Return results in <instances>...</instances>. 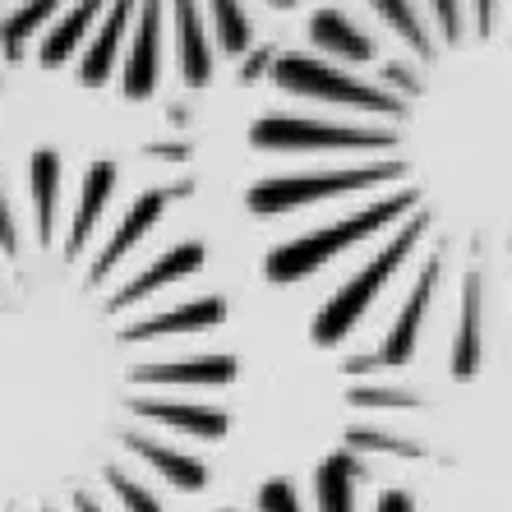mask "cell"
Here are the masks:
<instances>
[{"instance_id": "6da1fadb", "label": "cell", "mask_w": 512, "mask_h": 512, "mask_svg": "<svg viewBox=\"0 0 512 512\" xmlns=\"http://www.w3.org/2000/svg\"><path fill=\"white\" fill-rule=\"evenodd\" d=\"M217 512H425L420 494L406 480L374 476L360 453L342 448L328 453L310 476H273L263 480L245 503Z\"/></svg>"}, {"instance_id": "7a4b0ae2", "label": "cell", "mask_w": 512, "mask_h": 512, "mask_svg": "<svg viewBox=\"0 0 512 512\" xmlns=\"http://www.w3.org/2000/svg\"><path fill=\"white\" fill-rule=\"evenodd\" d=\"M429 231H434V217H429V213L406 217L402 227L393 231V240H388V245H379L370 259L360 263L356 273L337 286L333 296L323 300L319 314H314V323H310V342L319 346V351L342 346L346 337L360 328V323L370 319L374 305L383 300V291H388V286L406 273V263H411V254L420 250V240H425Z\"/></svg>"}, {"instance_id": "3957f363", "label": "cell", "mask_w": 512, "mask_h": 512, "mask_svg": "<svg viewBox=\"0 0 512 512\" xmlns=\"http://www.w3.org/2000/svg\"><path fill=\"white\" fill-rule=\"evenodd\" d=\"M420 208V190H397L388 199L360 208V213H346L337 222H323V227L305 231V236H291L282 245L263 254V277L277 286H291V282H305V277L323 273L328 263H337L342 254L360 250L365 240H374L379 231H388L402 213H416Z\"/></svg>"}, {"instance_id": "277c9868", "label": "cell", "mask_w": 512, "mask_h": 512, "mask_svg": "<svg viewBox=\"0 0 512 512\" xmlns=\"http://www.w3.org/2000/svg\"><path fill=\"white\" fill-rule=\"evenodd\" d=\"M397 176H406V162H374V167H351V171H310V176H273V180H259L245 194V208L254 217H286L296 208H314L323 199L379 190V185H388Z\"/></svg>"}, {"instance_id": "5b68a950", "label": "cell", "mask_w": 512, "mask_h": 512, "mask_svg": "<svg viewBox=\"0 0 512 512\" xmlns=\"http://www.w3.org/2000/svg\"><path fill=\"white\" fill-rule=\"evenodd\" d=\"M268 74L291 97H314V102H328V107L370 111V116H406V97L365 84V79L337 70V65H328L319 56H277Z\"/></svg>"}, {"instance_id": "8992f818", "label": "cell", "mask_w": 512, "mask_h": 512, "mask_svg": "<svg viewBox=\"0 0 512 512\" xmlns=\"http://www.w3.org/2000/svg\"><path fill=\"white\" fill-rule=\"evenodd\" d=\"M250 143L259 153H360V148H397V130H360V125H333V120L300 116H263L250 125Z\"/></svg>"}, {"instance_id": "52a82bcc", "label": "cell", "mask_w": 512, "mask_h": 512, "mask_svg": "<svg viewBox=\"0 0 512 512\" xmlns=\"http://www.w3.org/2000/svg\"><path fill=\"white\" fill-rule=\"evenodd\" d=\"M185 194H194L190 180H185V185H176V190H148V194H139V199L125 208V217L116 222V231H111V236L97 245V254H88V263H84L88 282H93V286H107L111 277H116L120 263H125L143 245V236H148V231L162 222L167 203L171 199H185Z\"/></svg>"}, {"instance_id": "ba28073f", "label": "cell", "mask_w": 512, "mask_h": 512, "mask_svg": "<svg viewBox=\"0 0 512 512\" xmlns=\"http://www.w3.org/2000/svg\"><path fill=\"white\" fill-rule=\"evenodd\" d=\"M489 346H485V273L466 268L457 286V323L453 346H448V374L453 383H476L485 374Z\"/></svg>"}, {"instance_id": "9c48e42d", "label": "cell", "mask_w": 512, "mask_h": 512, "mask_svg": "<svg viewBox=\"0 0 512 512\" xmlns=\"http://www.w3.org/2000/svg\"><path fill=\"white\" fill-rule=\"evenodd\" d=\"M139 24L130 28V56L120 70V93L130 102L153 97L157 79H162V0H139Z\"/></svg>"}, {"instance_id": "30bf717a", "label": "cell", "mask_w": 512, "mask_h": 512, "mask_svg": "<svg viewBox=\"0 0 512 512\" xmlns=\"http://www.w3.org/2000/svg\"><path fill=\"white\" fill-rule=\"evenodd\" d=\"M116 162H93L79 180V203H74V217H70V236L60 240V259H84L88 254V240H93L97 222L107 213L111 194H116Z\"/></svg>"}, {"instance_id": "8fae6325", "label": "cell", "mask_w": 512, "mask_h": 512, "mask_svg": "<svg viewBox=\"0 0 512 512\" xmlns=\"http://www.w3.org/2000/svg\"><path fill=\"white\" fill-rule=\"evenodd\" d=\"M139 10V0H116L102 19V28L93 33L88 51L79 56V84L84 88H102L111 84V74H116V56H120V42L130 37V19Z\"/></svg>"}, {"instance_id": "7c38bea8", "label": "cell", "mask_w": 512, "mask_h": 512, "mask_svg": "<svg viewBox=\"0 0 512 512\" xmlns=\"http://www.w3.org/2000/svg\"><path fill=\"white\" fill-rule=\"evenodd\" d=\"M171 19H176L180 79L190 88H208V79H213V42H208L199 5L194 0H171Z\"/></svg>"}, {"instance_id": "4fadbf2b", "label": "cell", "mask_w": 512, "mask_h": 512, "mask_svg": "<svg viewBox=\"0 0 512 512\" xmlns=\"http://www.w3.org/2000/svg\"><path fill=\"white\" fill-rule=\"evenodd\" d=\"M310 42L333 60H346V65H370L374 60V37L346 19L342 10H314L310 14Z\"/></svg>"}, {"instance_id": "5bb4252c", "label": "cell", "mask_w": 512, "mask_h": 512, "mask_svg": "<svg viewBox=\"0 0 512 512\" xmlns=\"http://www.w3.org/2000/svg\"><path fill=\"white\" fill-rule=\"evenodd\" d=\"M28 199H33V231L37 245H56V208H60V157L37 148L28 157Z\"/></svg>"}, {"instance_id": "9a60e30c", "label": "cell", "mask_w": 512, "mask_h": 512, "mask_svg": "<svg viewBox=\"0 0 512 512\" xmlns=\"http://www.w3.org/2000/svg\"><path fill=\"white\" fill-rule=\"evenodd\" d=\"M107 10V0H79L65 19H60L51 33H42V47H37V60L47 65V70H56V65H65V60L79 51V42H84L88 33H93L97 14Z\"/></svg>"}, {"instance_id": "2e32d148", "label": "cell", "mask_w": 512, "mask_h": 512, "mask_svg": "<svg viewBox=\"0 0 512 512\" xmlns=\"http://www.w3.org/2000/svg\"><path fill=\"white\" fill-rule=\"evenodd\" d=\"M60 5H65V0H24V5H19V10L0 24V47H5V56L24 60L28 56V37L42 33V24H47Z\"/></svg>"}, {"instance_id": "e0dca14e", "label": "cell", "mask_w": 512, "mask_h": 512, "mask_svg": "<svg viewBox=\"0 0 512 512\" xmlns=\"http://www.w3.org/2000/svg\"><path fill=\"white\" fill-rule=\"evenodd\" d=\"M370 5H374V14H379L383 24L393 28V33L402 37L420 60H434V42H429V33H425V24H420V14H416L411 0H370Z\"/></svg>"}, {"instance_id": "ac0fdd59", "label": "cell", "mask_w": 512, "mask_h": 512, "mask_svg": "<svg viewBox=\"0 0 512 512\" xmlns=\"http://www.w3.org/2000/svg\"><path fill=\"white\" fill-rule=\"evenodd\" d=\"M208 10H213V37L217 47L227 51V56H245L250 51V14L240 10V0H208Z\"/></svg>"}, {"instance_id": "d6986e66", "label": "cell", "mask_w": 512, "mask_h": 512, "mask_svg": "<svg viewBox=\"0 0 512 512\" xmlns=\"http://www.w3.org/2000/svg\"><path fill=\"white\" fill-rule=\"evenodd\" d=\"M0 254H5V259H19V254H24V240H19V222H14L10 199H5V180H0Z\"/></svg>"}, {"instance_id": "ffe728a7", "label": "cell", "mask_w": 512, "mask_h": 512, "mask_svg": "<svg viewBox=\"0 0 512 512\" xmlns=\"http://www.w3.org/2000/svg\"><path fill=\"white\" fill-rule=\"evenodd\" d=\"M429 10L439 19L443 42H457V37H462V0H429Z\"/></svg>"}, {"instance_id": "44dd1931", "label": "cell", "mask_w": 512, "mask_h": 512, "mask_svg": "<svg viewBox=\"0 0 512 512\" xmlns=\"http://www.w3.org/2000/svg\"><path fill=\"white\" fill-rule=\"evenodd\" d=\"M379 74H383V84H393L402 97H416L420 93V79H416V70H411L406 60H388Z\"/></svg>"}, {"instance_id": "7402d4cb", "label": "cell", "mask_w": 512, "mask_h": 512, "mask_svg": "<svg viewBox=\"0 0 512 512\" xmlns=\"http://www.w3.org/2000/svg\"><path fill=\"white\" fill-rule=\"evenodd\" d=\"M273 60H277V51H273V47L250 51V56H245V70H240V79H245V84H259L263 74L273 70Z\"/></svg>"}, {"instance_id": "603a6c76", "label": "cell", "mask_w": 512, "mask_h": 512, "mask_svg": "<svg viewBox=\"0 0 512 512\" xmlns=\"http://www.w3.org/2000/svg\"><path fill=\"white\" fill-rule=\"evenodd\" d=\"M148 157H157V162H190V143H148Z\"/></svg>"}, {"instance_id": "cb8c5ba5", "label": "cell", "mask_w": 512, "mask_h": 512, "mask_svg": "<svg viewBox=\"0 0 512 512\" xmlns=\"http://www.w3.org/2000/svg\"><path fill=\"white\" fill-rule=\"evenodd\" d=\"M494 5H499V0H476V24H480V33H489V28H494Z\"/></svg>"}, {"instance_id": "d4e9b609", "label": "cell", "mask_w": 512, "mask_h": 512, "mask_svg": "<svg viewBox=\"0 0 512 512\" xmlns=\"http://www.w3.org/2000/svg\"><path fill=\"white\" fill-rule=\"evenodd\" d=\"M263 5H273V10H296L300 0H263Z\"/></svg>"}]
</instances>
